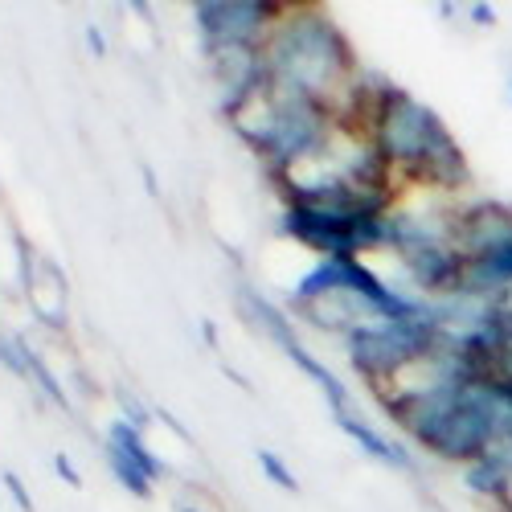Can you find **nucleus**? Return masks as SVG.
Returning <instances> with one entry per match:
<instances>
[{"instance_id": "nucleus-1", "label": "nucleus", "mask_w": 512, "mask_h": 512, "mask_svg": "<svg viewBox=\"0 0 512 512\" xmlns=\"http://www.w3.org/2000/svg\"><path fill=\"white\" fill-rule=\"evenodd\" d=\"M369 144L394 168L398 185H418L422 193L459 197L472 185V168L447 123L406 95L402 87L381 82L369 103Z\"/></svg>"}, {"instance_id": "nucleus-2", "label": "nucleus", "mask_w": 512, "mask_h": 512, "mask_svg": "<svg viewBox=\"0 0 512 512\" xmlns=\"http://www.w3.org/2000/svg\"><path fill=\"white\" fill-rule=\"evenodd\" d=\"M263 62L271 74V87L328 103L332 111L361 82V62L345 29L312 5H295V9L287 5V13L275 21V29L263 41Z\"/></svg>"}, {"instance_id": "nucleus-3", "label": "nucleus", "mask_w": 512, "mask_h": 512, "mask_svg": "<svg viewBox=\"0 0 512 512\" xmlns=\"http://www.w3.org/2000/svg\"><path fill=\"white\" fill-rule=\"evenodd\" d=\"M234 136L267 164L271 177H287L300 164L316 160L336 136L340 123L328 103L267 87L254 103H246L234 119Z\"/></svg>"}, {"instance_id": "nucleus-4", "label": "nucleus", "mask_w": 512, "mask_h": 512, "mask_svg": "<svg viewBox=\"0 0 512 512\" xmlns=\"http://www.w3.org/2000/svg\"><path fill=\"white\" fill-rule=\"evenodd\" d=\"M439 349H443V332L431 312L418 320H377L345 340L349 365L373 394L390 390L394 381H402L410 369H418Z\"/></svg>"}, {"instance_id": "nucleus-5", "label": "nucleus", "mask_w": 512, "mask_h": 512, "mask_svg": "<svg viewBox=\"0 0 512 512\" xmlns=\"http://www.w3.org/2000/svg\"><path fill=\"white\" fill-rule=\"evenodd\" d=\"M455 246L467 263L463 287L512 295V205L504 201H459L455 213Z\"/></svg>"}, {"instance_id": "nucleus-6", "label": "nucleus", "mask_w": 512, "mask_h": 512, "mask_svg": "<svg viewBox=\"0 0 512 512\" xmlns=\"http://www.w3.org/2000/svg\"><path fill=\"white\" fill-rule=\"evenodd\" d=\"M394 213V209H390ZM390 213H336L316 205H283L279 230L308 246L316 259H361L369 250L390 246Z\"/></svg>"}, {"instance_id": "nucleus-7", "label": "nucleus", "mask_w": 512, "mask_h": 512, "mask_svg": "<svg viewBox=\"0 0 512 512\" xmlns=\"http://www.w3.org/2000/svg\"><path fill=\"white\" fill-rule=\"evenodd\" d=\"M283 13L287 5H267V0H201V5H193V25L201 50L263 46Z\"/></svg>"}, {"instance_id": "nucleus-8", "label": "nucleus", "mask_w": 512, "mask_h": 512, "mask_svg": "<svg viewBox=\"0 0 512 512\" xmlns=\"http://www.w3.org/2000/svg\"><path fill=\"white\" fill-rule=\"evenodd\" d=\"M205 62H209L213 95H218V111L226 115V123L271 87L263 46H218V50H205Z\"/></svg>"}, {"instance_id": "nucleus-9", "label": "nucleus", "mask_w": 512, "mask_h": 512, "mask_svg": "<svg viewBox=\"0 0 512 512\" xmlns=\"http://www.w3.org/2000/svg\"><path fill=\"white\" fill-rule=\"evenodd\" d=\"M336 418V426L345 431L353 443H357V451H365L369 459H377L381 467H394V472H414V455H410V447H402V443H394L386 431H381L377 422H369L357 406H349V410H340V414H332Z\"/></svg>"}, {"instance_id": "nucleus-10", "label": "nucleus", "mask_w": 512, "mask_h": 512, "mask_svg": "<svg viewBox=\"0 0 512 512\" xmlns=\"http://www.w3.org/2000/svg\"><path fill=\"white\" fill-rule=\"evenodd\" d=\"M283 353H287V357H291V365L300 369V373L312 381V386L324 394V402L332 406V414H340V410H349V406H353V394L345 390V381H340V377H336V373H332V369H328V365H324V361L304 345L300 336H291L287 345H283Z\"/></svg>"}, {"instance_id": "nucleus-11", "label": "nucleus", "mask_w": 512, "mask_h": 512, "mask_svg": "<svg viewBox=\"0 0 512 512\" xmlns=\"http://www.w3.org/2000/svg\"><path fill=\"white\" fill-rule=\"evenodd\" d=\"M103 447H111V451H119V455H127L132 459L140 472L156 484L164 472H168V463L148 447V439H144V431H136L132 422H123V418H115L111 426H107V439H103Z\"/></svg>"}, {"instance_id": "nucleus-12", "label": "nucleus", "mask_w": 512, "mask_h": 512, "mask_svg": "<svg viewBox=\"0 0 512 512\" xmlns=\"http://www.w3.org/2000/svg\"><path fill=\"white\" fill-rule=\"evenodd\" d=\"M107 455V467H111V476L127 488V492H132V496H140V500H152V480L140 472V467L132 463V459H127V455H119V451H111V447H103Z\"/></svg>"}, {"instance_id": "nucleus-13", "label": "nucleus", "mask_w": 512, "mask_h": 512, "mask_svg": "<svg viewBox=\"0 0 512 512\" xmlns=\"http://www.w3.org/2000/svg\"><path fill=\"white\" fill-rule=\"evenodd\" d=\"M259 467H263V476H267L275 488H283V492H300V480H295V472H291V467H287L275 451L259 447Z\"/></svg>"}, {"instance_id": "nucleus-14", "label": "nucleus", "mask_w": 512, "mask_h": 512, "mask_svg": "<svg viewBox=\"0 0 512 512\" xmlns=\"http://www.w3.org/2000/svg\"><path fill=\"white\" fill-rule=\"evenodd\" d=\"M115 402H119V418H123V422H132L136 431H144V426L152 422V414L136 402V394H132V390H119V394H115Z\"/></svg>"}, {"instance_id": "nucleus-15", "label": "nucleus", "mask_w": 512, "mask_h": 512, "mask_svg": "<svg viewBox=\"0 0 512 512\" xmlns=\"http://www.w3.org/2000/svg\"><path fill=\"white\" fill-rule=\"evenodd\" d=\"M0 480H5V488H9V496L17 500V508H21V512H33V496L25 492V484H21V476H17V472H0Z\"/></svg>"}, {"instance_id": "nucleus-16", "label": "nucleus", "mask_w": 512, "mask_h": 512, "mask_svg": "<svg viewBox=\"0 0 512 512\" xmlns=\"http://www.w3.org/2000/svg\"><path fill=\"white\" fill-rule=\"evenodd\" d=\"M54 472H58L70 488H82V476H78V467L70 463V455H54Z\"/></svg>"}, {"instance_id": "nucleus-17", "label": "nucleus", "mask_w": 512, "mask_h": 512, "mask_svg": "<svg viewBox=\"0 0 512 512\" xmlns=\"http://www.w3.org/2000/svg\"><path fill=\"white\" fill-rule=\"evenodd\" d=\"M87 46H91L99 58L107 54V41H103V29H99V25H87Z\"/></svg>"}, {"instance_id": "nucleus-18", "label": "nucleus", "mask_w": 512, "mask_h": 512, "mask_svg": "<svg viewBox=\"0 0 512 512\" xmlns=\"http://www.w3.org/2000/svg\"><path fill=\"white\" fill-rule=\"evenodd\" d=\"M467 13H472V21H480V25H492L496 21V9H488V5H472Z\"/></svg>"}, {"instance_id": "nucleus-19", "label": "nucleus", "mask_w": 512, "mask_h": 512, "mask_svg": "<svg viewBox=\"0 0 512 512\" xmlns=\"http://www.w3.org/2000/svg\"><path fill=\"white\" fill-rule=\"evenodd\" d=\"M181 512H201V508H189V504H185V508H181Z\"/></svg>"}, {"instance_id": "nucleus-20", "label": "nucleus", "mask_w": 512, "mask_h": 512, "mask_svg": "<svg viewBox=\"0 0 512 512\" xmlns=\"http://www.w3.org/2000/svg\"><path fill=\"white\" fill-rule=\"evenodd\" d=\"M508 91H512V87H508Z\"/></svg>"}]
</instances>
